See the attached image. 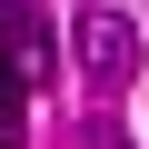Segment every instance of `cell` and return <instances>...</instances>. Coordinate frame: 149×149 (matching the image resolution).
<instances>
[{"mask_svg": "<svg viewBox=\"0 0 149 149\" xmlns=\"http://www.w3.org/2000/svg\"><path fill=\"white\" fill-rule=\"evenodd\" d=\"M70 50H80V80L90 90H129L139 80V30L119 10H80V20H70Z\"/></svg>", "mask_w": 149, "mask_h": 149, "instance_id": "6da1fadb", "label": "cell"}, {"mask_svg": "<svg viewBox=\"0 0 149 149\" xmlns=\"http://www.w3.org/2000/svg\"><path fill=\"white\" fill-rule=\"evenodd\" d=\"M0 50H10L20 70H30V80H60V40H50V20H40V0H0Z\"/></svg>", "mask_w": 149, "mask_h": 149, "instance_id": "7a4b0ae2", "label": "cell"}, {"mask_svg": "<svg viewBox=\"0 0 149 149\" xmlns=\"http://www.w3.org/2000/svg\"><path fill=\"white\" fill-rule=\"evenodd\" d=\"M30 90H40V80L0 50V149H20V129H30Z\"/></svg>", "mask_w": 149, "mask_h": 149, "instance_id": "3957f363", "label": "cell"}, {"mask_svg": "<svg viewBox=\"0 0 149 149\" xmlns=\"http://www.w3.org/2000/svg\"><path fill=\"white\" fill-rule=\"evenodd\" d=\"M80 149H139V139H129L119 119H90V129H80Z\"/></svg>", "mask_w": 149, "mask_h": 149, "instance_id": "277c9868", "label": "cell"}]
</instances>
